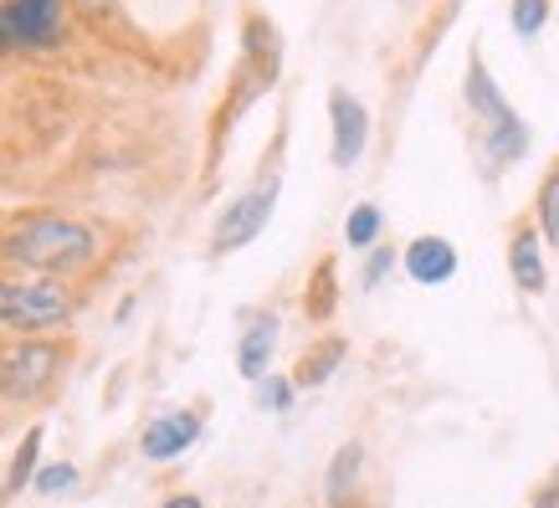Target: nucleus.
<instances>
[{
  "label": "nucleus",
  "instance_id": "f257e3e1",
  "mask_svg": "<svg viewBox=\"0 0 559 508\" xmlns=\"http://www.w3.org/2000/svg\"><path fill=\"white\" fill-rule=\"evenodd\" d=\"M103 257L98 226L68 211H26L11 226H0V262L26 277H62L72 283Z\"/></svg>",
  "mask_w": 559,
  "mask_h": 508
},
{
  "label": "nucleus",
  "instance_id": "f03ea898",
  "mask_svg": "<svg viewBox=\"0 0 559 508\" xmlns=\"http://www.w3.org/2000/svg\"><path fill=\"white\" fill-rule=\"evenodd\" d=\"M201 5L205 0H72L83 26L134 51H170L190 42Z\"/></svg>",
  "mask_w": 559,
  "mask_h": 508
},
{
  "label": "nucleus",
  "instance_id": "7ed1b4c3",
  "mask_svg": "<svg viewBox=\"0 0 559 508\" xmlns=\"http://www.w3.org/2000/svg\"><path fill=\"white\" fill-rule=\"evenodd\" d=\"M68 359H72V350L62 339L26 334V339L0 344V401L5 406H36V401H47L51 390L62 386Z\"/></svg>",
  "mask_w": 559,
  "mask_h": 508
},
{
  "label": "nucleus",
  "instance_id": "20e7f679",
  "mask_svg": "<svg viewBox=\"0 0 559 508\" xmlns=\"http://www.w3.org/2000/svg\"><path fill=\"white\" fill-rule=\"evenodd\" d=\"M72 0H0V57H41L68 42Z\"/></svg>",
  "mask_w": 559,
  "mask_h": 508
},
{
  "label": "nucleus",
  "instance_id": "39448f33",
  "mask_svg": "<svg viewBox=\"0 0 559 508\" xmlns=\"http://www.w3.org/2000/svg\"><path fill=\"white\" fill-rule=\"evenodd\" d=\"M78 314V293L62 277H11L5 293V329L0 334H57Z\"/></svg>",
  "mask_w": 559,
  "mask_h": 508
},
{
  "label": "nucleus",
  "instance_id": "423d86ee",
  "mask_svg": "<svg viewBox=\"0 0 559 508\" xmlns=\"http://www.w3.org/2000/svg\"><path fill=\"white\" fill-rule=\"evenodd\" d=\"M277 196H283V175H277V165H267L252 186L241 190L237 201H226V211L216 216L211 241H205L211 257H231V252H241V247H252V241L267 232L272 211H277Z\"/></svg>",
  "mask_w": 559,
  "mask_h": 508
},
{
  "label": "nucleus",
  "instance_id": "0eeeda50",
  "mask_svg": "<svg viewBox=\"0 0 559 508\" xmlns=\"http://www.w3.org/2000/svg\"><path fill=\"white\" fill-rule=\"evenodd\" d=\"M365 150H370V108L349 87H334L329 93V160L334 169H355Z\"/></svg>",
  "mask_w": 559,
  "mask_h": 508
},
{
  "label": "nucleus",
  "instance_id": "6e6552de",
  "mask_svg": "<svg viewBox=\"0 0 559 508\" xmlns=\"http://www.w3.org/2000/svg\"><path fill=\"white\" fill-rule=\"evenodd\" d=\"M201 411L195 406H175L159 411L154 422H144V437H139V458L144 462H175L186 458L190 447L201 441Z\"/></svg>",
  "mask_w": 559,
  "mask_h": 508
},
{
  "label": "nucleus",
  "instance_id": "1a4fd4ad",
  "mask_svg": "<svg viewBox=\"0 0 559 508\" xmlns=\"http://www.w3.org/2000/svg\"><path fill=\"white\" fill-rule=\"evenodd\" d=\"M277 334H283V319H277L272 308L247 314V329H241V339H237V370H241V380H252V386H257V380L272 370Z\"/></svg>",
  "mask_w": 559,
  "mask_h": 508
},
{
  "label": "nucleus",
  "instance_id": "9d476101",
  "mask_svg": "<svg viewBox=\"0 0 559 508\" xmlns=\"http://www.w3.org/2000/svg\"><path fill=\"white\" fill-rule=\"evenodd\" d=\"M401 268H406L411 283H421V288H441V283H452L457 277V247L447 237H416L401 252Z\"/></svg>",
  "mask_w": 559,
  "mask_h": 508
},
{
  "label": "nucleus",
  "instance_id": "9b49d317",
  "mask_svg": "<svg viewBox=\"0 0 559 508\" xmlns=\"http://www.w3.org/2000/svg\"><path fill=\"white\" fill-rule=\"evenodd\" d=\"M467 108H473L477 119H483V129H498V123H513L519 114H513V103L503 98V87L492 83V72L483 57H467Z\"/></svg>",
  "mask_w": 559,
  "mask_h": 508
},
{
  "label": "nucleus",
  "instance_id": "f8f14e48",
  "mask_svg": "<svg viewBox=\"0 0 559 508\" xmlns=\"http://www.w3.org/2000/svg\"><path fill=\"white\" fill-rule=\"evenodd\" d=\"M509 272H513V288H524V293H544V288H549L544 241H539V232H534V221H528V226H513V237H509Z\"/></svg>",
  "mask_w": 559,
  "mask_h": 508
},
{
  "label": "nucleus",
  "instance_id": "ddd939ff",
  "mask_svg": "<svg viewBox=\"0 0 559 508\" xmlns=\"http://www.w3.org/2000/svg\"><path fill=\"white\" fill-rule=\"evenodd\" d=\"M359 477H365V447L359 441H344L329 473H323V504L329 508H349L359 498Z\"/></svg>",
  "mask_w": 559,
  "mask_h": 508
},
{
  "label": "nucleus",
  "instance_id": "4468645a",
  "mask_svg": "<svg viewBox=\"0 0 559 508\" xmlns=\"http://www.w3.org/2000/svg\"><path fill=\"white\" fill-rule=\"evenodd\" d=\"M344 359H349V339L329 334V339H319V344H313L304 359H298V370H293L288 380L298 390H313V386H323V380H334V370H340Z\"/></svg>",
  "mask_w": 559,
  "mask_h": 508
},
{
  "label": "nucleus",
  "instance_id": "2eb2a0df",
  "mask_svg": "<svg viewBox=\"0 0 559 508\" xmlns=\"http://www.w3.org/2000/svg\"><path fill=\"white\" fill-rule=\"evenodd\" d=\"M41 441H47V432H41V426H32V432L21 437L16 458H11V473H5V488H0V498H16V493L32 488L36 468H41Z\"/></svg>",
  "mask_w": 559,
  "mask_h": 508
},
{
  "label": "nucleus",
  "instance_id": "dca6fc26",
  "mask_svg": "<svg viewBox=\"0 0 559 508\" xmlns=\"http://www.w3.org/2000/svg\"><path fill=\"white\" fill-rule=\"evenodd\" d=\"M380 232H385V211L374 201H359L349 216H344V247L349 252H370L374 241H380Z\"/></svg>",
  "mask_w": 559,
  "mask_h": 508
},
{
  "label": "nucleus",
  "instance_id": "f3484780",
  "mask_svg": "<svg viewBox=\"0 0 559 508\" xmlns=\"http://www.w3.org/2000/svg\"><path fill=\"white\" fill-rule=\"evenodd\" d=\"M304 308H308V319H329V314L340 308V272H334V257H323L319 268H313Z\"/></svg>",
  "mask_w": 559,
  "mask_h": 508
},
{
  "label": "nucleus",
  "instance_id": "a211bd4d",
  "mask_svg": "<svg viewBox=\"0 0 559 508\" xmlns=\"http://www.w3.org/2000/svg\"><path fill=\"white\" fill-rule=\"evenodd\" d=\"M534 232H539L544 247H559V160H555V169L544 175L539 201H534Z\"/></svg>",
  "mask_w": 559,
  "mask_h": 508
},
{
  "label": "nucleus",
  "instance_id": "6ab92c4d",
  "mask_svg": "<svg viewBox=\"0 0 559 508\" xmlns=\"http://www.w3.org/2000/svg\"><path fill=\"white\" fill-rule=\"evenodd\" d=\"M293 395H298V386H293L288 375H262V380H257V406L262 411H272V416H288L293 411Z\"/></svg>",
  "mask_w": 559,
  "mask_h": 508
},
{
  "label": "nucleus",
  "instance_id": "aec40b11",
  "mask_svg": "<svg viewBox=\"0 0 559 508\" xmlns=\"http://www.w3.org/2000/svg\"><path fill=\"white\" fill-rule=\"evenodd\" d=\"M83 483V473L72 468V462H41L36 468V477H32V488L41 493V498H57V493H72Z\"/></svg>",
  "mask_w": 559,
  "mask_h": 508
},
{
  "label": "nucleus",
  "instance_id": "412c9836",
  "mask_svg": "<svg viewBox=\"0 0 559 508\" xmlns=\"http://www.w3.org/2000/svg\"><path fill=\"white\" fill-rule=\"evenodd\" d=\"M549 16H555V0H513V11H509L513 32L524 36V42H528V36H539Z\"/></svg>",
  "mask_w": 559,
  "mask_h": 508
},
{
  "label": "nucleus",
  "instance_id": "4be33fe9",
  "mask_svg": "<svg viewBox=\"0 0 559 508\" xmlns=\"http://www.w3.org/2000/svg\"><path fill=\"white\" fill-rule=\"evenodd\" d=\"M395 268H401V252H395V247H385V241H374L370 257H365V272H359V288L374 293Z\"/></svg>",
  "mask_w": 559,
  "mask_h": 508
},
{
  "label": "nucleus",
  "instance_id": "5701e85b",
  "mask_svg": "<svg viewBox=\"0 0 559 508\" xmlns=\"http://www.w3.org/2000/svg\"><path fill=\"white\" fill-rule=\"evenodd\" d=\"M159 508H205L201 498H195V493H175V498H165V504Z\"/></svg>",
  "mask_w": 559,
  "mask_h": 508
},
{
  "label": "nucleus",
  "instance_id": "b1692460",
  "mask_svg": "<svg viewBox=\"0 0 559 508\" xmlns=\"http://www.w3.org/2000/svg\"><path fill=\"white\" fill-rule=\"evenodd\" d=\"M534 508H559V483H549V488L534 498Z\"/></svg>",
  "mask_w": 559,
  "mask_h": 508
},
{
  "label": "nucleus",
  "instance_id": "393cba45",
  "mask_svg": "<svg viewBox=\"0 0 559 508\" xmlns=\"http://www.w3.org/2000/svg\"><path fill=\"white\" fill-rule=\"evenodd\" d=\"M5 293H11V277L0 272V329H5Z\"/></svg>",
  "mask_w": 559,
  "mask_h": 508
}]
</instances>
